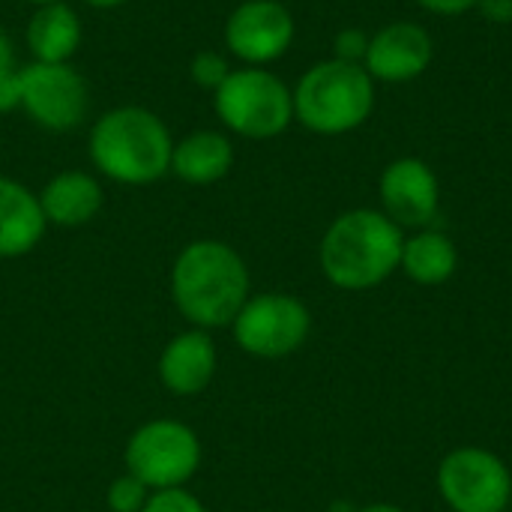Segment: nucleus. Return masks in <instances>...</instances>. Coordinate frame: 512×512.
Returning <instances> with one entry per match:
<instances>
[{
  "mask_svg": "<svg viewBox=\"0 0 512 512\" xmlns=\"http://www.w3.org/2000/svg\"><path fill=\"white\" fill-rule=\"evenodd\" d=\"M399 270L414 285H423V288L444 285L459 270V249L444 231L420 228L414 237H405Z\"/></svg>",
  "mask_w": 512,
  "mask_h": 512,
  "instance_id": "17",
  "label": "nucleus"
},
{
  "mask_svg": "<svg viewBox=\"0 0 512 512\" xmlns=\"http://www.w3.org/2000/svg\"><path fill=\"white\" fill-rule=\"evenodd\" d=\"M171 294L183 318L198 330L231 327L249 300L246 261L228 243L195 240L174 261Z\"/></svg>",
  "mask_w": 512,
  "mask_h": 512,
  "instance_id": "1",
  "label": "nucleus"
},
{
  "mask_svg": "<svg viewBox=\"0 0 512 512\" xmlns=\"http://www.w3.org/2000/svg\"><path fill=\"white\" fill-rule=\"evenodd\" d=\"M435 483L453 512H507L512 501L510 468L486 447H459L447 453Z\"/></svg>",
  "mask_w": 512,
  "mask_h": 512,
  "instance_id": "6",
  "label": "nucleus"
},
{
  "mask_svg": "<svg viewBox=\"0 0 512 512\" xmlns=\"http://www.w3.org/2000/svg\"><path fill=\"white\" fill-rule=\"evenodd\" d=\"M171 132L147 108L123 105L105 111L90 132L93 165L126 186H147L171 168Z\"/></svg>",
  "mask_w": 512,
  "mask_h": 512,
  "instance_id": "3",
  "label": "nucleus"
},
{
  "mask_svg": "<svg viewBox=\"0 0 512 512\" xmlns=\"http://www.w3.org/2000/svg\"><path fill=\"white\" fill-rule=\"evenodd\" d=\"M294 42V18L279 0H246L225 21V45L249 66L279 60Z\"/></svg>",
  "mask_w": 512,
  "mask_h": 512,
  "instance_id": "10",
  "label": "nucleus"
},
{
  "mask_svg": "<svg viewBox=\"0 0 512 512\" xmlns=\"http://www.w3.org/2000/svg\"><path fill=\"white\" fill-rule=\"evenodd\" d=\"M39 207L45 213V222L78 228L102 210V186L84 171H63L45 183V189L39 192Z\"/></svg>",
  "mask_w": 512,
  "mask_h": 512,
  "instance_id": "15",
  "label": "nucleus"
},
{
  "mask_svg": "<svg viewBox=\"0 0 512 512\" xmlns=\"http://www.w3.org/2000/svg\"><path fill=\"white\" fill-rule=\"evenodd\" d=\"M216 345L207 330H186L174 336L159 357V381L174 396H198L216 375Z\"/></svg>",
  "mask_w": 512,
  "mask_h": 512,
  "instance_id": "13",
  "label": "nucleus"
},
{
  "mask_svg": "<svg viewBox=\"0 0 512 512\" xmlns=\"http://www.w3.org/2000/svg\"><path fill=\"white\" fill-rule=\"evenodd\" d=\"M357 512H405L402 507H396V504H369V507H363V510Z\"/></svg>",
  "mask_w": 512,
  "mask_h": 512,
  "instance_id": "27",
  "label": "nucleus"
},
{
  "mask_svg": "<svg viewBox=\"0 0 512 512\" xmlns=\"http://www.w3.org/2000/svg\"><path fill=\"white\" fill-rule=\"evenodd\" d=\"M507 512H512V501H510V507H507Z\"/></svg>",
  "mask_w": 512,
  "mask_h": 512,
  "instance_id": "30",
  "label": "nucleus"
},
{
  "mask_svg": "<svg viewBox=\"0 0 512 512\" xmlns=\"http://www.w3.org/2000/svg\"><path fill=\"white\" fill-rule=\"evenodd\" d=\"M402 243L405 234L390 216L369 207L348 210L321 240V270L342 291H369L399 270Z\"/></svg>",
  "mask_w": 512,
  "mask_h": 512,
  "instance_id": "2",
  "label": "nucleus"
},
{
  "mask_svg": "<svg viewBox=\"0 0 512 512\" xmlns=\"http://www.w3.org/2000/svg\"><path fill=\"white\" fill-rule=\"evenodd\" d=\"M81 42V21L72 6L45 3L36 6L27 24V48L39 63H66Z\"/></svg>",
  "mask_w": 512,
  "mask_h": 512,
  "instance_id": "18",
  "label": "nucleus"
},
{
  "mask_svg": "<svg viewBox=\"0 0 512 512\" xmlns=\"http://www.w3.org/2000/svg\"><path fill=\"white\" fill-rule=\"evenodd\" d=\"M213 105L231 132L252 141L282 135L294 120V93L282 78L258 66L234 69L213 93Z\"/></svg>",
  "mask_w": 512,
  "mask_h": 512,
  "instance_id": "5",
  "label": "nucleus"
},
{
  "mask_svg": "<svg viewBox=\"0 0 512 512\" xmlns=\"http://www.w3.org/2000/svg\"><path fill=\"white\" fill-rule=\"evenodd\" d=\"M369 39L360 27H348L342 30L336 39H333V51H336V60H345V63H360L366 60V51H369Z\"/></svg>",
  "mask_w": 512,
  "mask_h": 512,
  "instance_id": "22",
  "label": "nucleus"
},
{
  "mask_svg": "<svg viewBox=\"0 0 512 512\" xmlns=\"http://www.w3.org/2000/svg\"><path fill=\"white\" fill-rule=\"evenodd\" d=\"M417 3L435 15H462L480 6V0H417Z\"/></svg>",
  "mask_w": 512,
  "mask_h": 512,
  "instance_id": "24",
  "label": "nucleus"
},
{
  "mask_svg": "<svg viewBox=\"0 0 512 512\" xmlns=\"http://www.w3.org/2000/svg\"><path fill=\"white\" fill-rule=\"evenodd\" d=\"M150 489L138 480V477H132V474H126V477H117L111 486H108V510L111 512H141L144 510V504H147V495Z\"/></svg>",
  "mask_w": 512,
  "mask_h": 512,
  "instance_id": "19",
  "label": "nucleus"
},
{
  "mask_svg": "<svg viewBox=\"0 0 512 512\" xmlns=\"http://www.w3.org/2000/svg\"><path fill=\"white\" fill-rule=\"evenodd\" d=\"M234 165V147L222 132L201 129L180 138L171 150V171L192 186H210L222 180Z\"/></svg>",
  "mask_w": 512,
  "mask_h": 512,
  "instance_id": "16",
  "label": "nucleus"
},
{
  "mask_svg": "<svg viewBox=\"0 0 512 512\" xmlns=\"http://www.w3.org/2000/svg\"><path fill=\"white\" fill-rule=\"evenodd\" d=\"M201 465L198 435L177 420H150L126 444V468L147 489H180Z\"/></svg>",
  "mask_w": 512,
  "mask_h": 512,
  "instance_id": "7",
  "label": "nucleus"
},
{
  "mask_svg": "<svg viewBox=\"0 0 512 512\" xmlns=\"http://www.w3.org/2000/svg\"><path fill=\"white\" fill-rule=\"evenodd\" d=\"M21 108V75L18 69H3L0 72V114H9Z\"/></svg>",
  "mask_w": 512,
  "mask_h": 512,
  "instance_id": "23",
  "label": "nucleus"
},
{
  "mask_svg": "<svg viewBox=\"0 0 512 512\" xmlns=\"http://www.w3.org/2000/svg\"><path fill=\"white\" fill-rule=\"evenodd\" d=\"M189 75H192V81L198 87L216 93L222 87V81L231 75V69H228V60L222 54H216V51H198L192 57V63H189Z\"/></svg>",
  "mask_w": 512,
  "mask_h": 512,
  "instance_id": "20",
  "label": "nucleus"
},
{
  "mask_svg": "<svg viewBox=\"0 0 512 512\" xmlns=\"http://www.w3.org/2000/svg\"><path fill=\"white\" fill-rule=\"evenodd\" d=\"M84 3H90V6H96V9H114V6H120V3H126V0H84Z\"/></svg>",
  "mask_w": 512,
  "mask_h": 512,
  "instance_id": "28",
  "label": "nucleus"
},
{
  "mask_svg": "<svg viewBox=\"0 0 512 512\" xmlns=\"http://www.w3.org/2000/svg\"><path fill=\"white\" fill-rule=\"evenodd\" d=\"M435 57V45L426 27L414 21H393L369 39L363 69L372 81L405 84L420 78Z\"/></svg>",
  "mask_w": 512,
  "mask_h": 512,
  "instance_id": "12",
  "label": "nucleus"
},
{
  "mask_svg": "<svg viewBox=\"0 0 512 512\" xmlns=\"http://www.w3.org/2000/svg\"><path fill=\"white\" fill-rule=\"evenodd\" d=\"M27 3H36V6H45V3H60V0H27Z\"/></svg>",
  "mask_w": 512,
  "mask_h": 512,
  "instance_id": "29",
  "label": "nucleus"
},
{
  "mask_svg": "<svg viewBox=\"0 0 512 512\" xmlns=\"http://www.w3.org/2000/svg\"><path fill=\"white\" fill-rule=\"evenodd\" d=\"M3 69H15V48L6 30H0V72Z\"/></svg>",
  "mask_w": 512,
  "mask_h": 512,
  "instance_id": "26",
  "label": "nucleus"
},
{
  "mask_svg": "<svg viewBox=\"0 0 512 512\" xmlns=\"http://www.w3.org/2000/svg\"><path fill=\"white\" fill-rule=\"evenodd\" d=\"M21 75V108L33 123L51 132H66L87 117L90 93L81 72L69 63H39L18 69Z\"/></svg>",
  "mask_w": 512,
  "mask_h": 512,
  "instance_id": "9",
  "label": "nucleus"
},
{
  "mask_svg": "<svg viewBox=\"0 0 512 512\" xmlns=\"http://www.w3.org/2000/svg\"><path fill=\"white\" fill-rule=\"evenodd\" d=\"M294 117L318 135H345L363 126L375 108V81L360 63L321 60L297 81Z\"/></svg>",
  "mask_w": 512,
  "mask_h": 512,
  "instance_id": "4",
  "label": "nucleus"
},
{
  "mask_svg": "<svg viewBox=\"0 0 512 512\" xmlns=\"http://www.w3.org/2000/svg\"><path fill=\"white\" fill-rule=\"evenodd\" d=\"M45 225L39 195L18 180L0 177V258H21L36 249Z\"/></svg>",
  "mask_w": 512,
  "mask_h": 512,
  "instance_id": "14",
  "label": "nucleus"
},
{
  "mask_svg": "<svg viewBox=\"0 0 512 512\" xmlns=\"http://www.w3.org/2000/svg\"><path fill=\"white\" fill-rule=\"evenodd\" d=\"M234 342L261 360H279L300 351L312 333V315L306 303L291 294L249 297L231 324Z\"/></svg>",
  "mask_w": 512,
  "mask_h": 512,
  "instance_id": "8",
  "label": "nucleus"
},
{
  "mask_svg": "<svg viewBox=\"0 0 512 512\" xmlns=\"http://www.w3.org/2000/svg\"><path fill=\"white\" fill-rule=\"evenodd\" d=\"M480 9L495 24H510L512 21V0H480Z\"/></svg>",
  "mask_w": 512,
  "mask_h": 512,
  "instance_id": "25",
  "label": "nucleus"
},
{
  "mask_svg": "<svg viewBox=\"0 0 512 512\" xmlns=\"http://www.w3.org/2000/svg\"><path fill=\"white\" fill-rule=\"evenodd\" d=\"M141 512H207L204 504L189 495L186 489H159L156 495L147 498Z\"/></svg>",
  "mask_w": 512,
  "mask_h": 512,
  "instance_id": "21",
  "label": "nucleus"
},
{
  "mask_svg": "<svg viewBox=\"0 0 512 512\" xmlns=\"http://www.w3.org/2000/svg\"><path fill=\"white\" fill-rule=\"evenodd\" d=\"M384 216H390L399 228H426L441 207V183L438 174L417 156L393 159L378 183Z\"/></svg>",
  "mask_w": 512,
  "mask_h": 512,
  "instance_id": "11",
  "label": "nucleus"
}]
</instances>
